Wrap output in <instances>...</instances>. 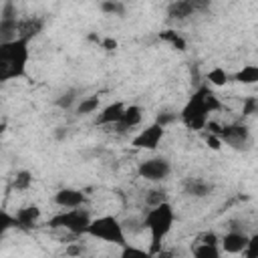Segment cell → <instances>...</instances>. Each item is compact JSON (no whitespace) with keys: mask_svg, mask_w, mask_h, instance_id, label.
Wrapping results in <instances>:
<instances>
[{"mask_svg":"<svg viewBox=\"0 0 258 258\" xmlns=\"http://www.w3.org/2000/svg\"><path fill=\"white\" fill-rule=\"evenodd\" d=\"M30 40L16 38L12 42L0 44V81H12L26 75L28 58H30Z\"/></svg>","mask_w":258,"mask_h":258,"instance_id":"obj_1","label":"cell"},{"mask_svg":"<svg viewBox=\"0 0 258 258\" xmlns=\"http://www.w3.org/2000/svg\"><path fill=\"white\" fill-rule=\"evenodd\" d=\"M173 224H175V210L169 202H163V204L147 210V214L143 218V228H147L149 236H151V244H149L151 254H157L161 250V244L169 236Z\"/></svg>","mask_w":258,"mask_h":258,"instance_id":"obj_2","label":"cell"},{"mask_svg":"<svg viewBox=\"0 0 258 258\" xmlns=\"http://www.w3.org/2000/svg\"><path fill=\"white\" fill-rule=\"evenodd\" d=\"M210 115H212V111H210V107L206 105L204 91H202V87H198V89L194 91V95L187 99V103L181 107V111H179V121H181L187 129H191V131H202V129H206V125L210 123Z\"/></svg>","mask_w":258,"mask_h":258,"instance_id":"obj_3","label":"cell"},{"mask_svg":"<svg viewBox=\"0 0 258 258\" xmlns=\"http://www.w3.org/2000/svg\"><path fill=\"white\" fill-rule=\"evenodd\" d=\"M206 131L208 133H214L220 137L222 145H228L236 151H242V149H248L250 147V129L242 123H230V125H220L216 121H210L206 125Z\"/></svg>","mask_w":258,"mask_h":258,"instance_id":"obj_4","label":"cell"},{"mask_svg":"<svg viewBox=\"0 0 258 258\" xmlns=\"http://www.w3.org/2000/svg\"><path fill=\"white\" fill-rule=\"evenodd\" d=\"M87 234L91 238L103 240L107 244H115V246H121V248L127 246V242H125V226L115 216H99V218H93Z\"/></svg>","mask_w":258,"mask_h":258,"instance_id":"obj_5","label":"cell"},{"mask_svg":"<svg viewBox=\"0 0 258 258\" xmlns=\"http://www.w3.org/2000/svg\"><path fill=\"white\" fill-rule=\"evenodd\" d=\"M93 218L87 210L83 208H75V210H62L58 212L56 216H52L48 220V226L50 228H60V230H67L69 234L73 236H83L89 232V226H91Z\"/></svg>","mask_w":258,"mask_h":258,"instance_id":"obj_6","label":"cell"},{"mask_svg":"<svg viewBox=\"0 0 258 258\" xmlns=\"http://www.w3.org/2000/svg\"><path fill=\"white\" fill-rule=\"evenodd\" d=\"M171 173V163L169 159L165 157H149V159H143L139 161L137 165V175L145 181H151V183H159V181H165Z\"/></svg>","mask_w":258,"mask_h":258,"instance_id":"obj_7","label":"cell"},{"mask_svg":"<svg viewBox=\"0 0 258 258\" xmlns=\"http://www.w3.org/2000/svg\"><path fill=\"white\" fill-rule=\"evenodd\" d=\"M163 135H165V127H161L159 123H151L147 125L145 129H141L133 139H131V145L135 149H145V151H155L159 147V143L163 141Z\"/></svg>","mask_w":258,"mask_h":258,"instance_id":"obj_8","label":"cell"},{"mask_svg":"<svg viewBox=\"0 0 258 258\" xmlns=\"http://www.w3.org/2000/svg\"><path fill=\"white\" fill-rule=\"evenodd\" d=\"M54 204L62 210H75V208H83L85 202H87V196L77 189V187H60L56 194H54Z\"/></svg>","mask_w":258,"mask_h":258,"instance_id":"obj_9","label":"cell"},{"mask_svg":"<svg viewBox=\"0 0 258 258\" xmlns=\"http://www.w3.org/2000/svg\"><path fill=\"white\" fill-rule=\"evenodd\" d=\"M248 242H250V236H246L240 230H230L228 234L222 236L220 246L226 254H244L248 248Z\"/></svg>","mask_w":258,"mask_h":258,"instance_id":"obj_10","label":"cell"},{"mask_svg":"<svg viewBox=\"0 0 258 258\" xmlns=\"http://www.w3.org/2000/svg\"><path fill=\"white\" fill-rule=\"evenodd\" d=\"M125 109H127V105H125L123 101L109 103V105H105V107L97 113L95 123H97V125H111V127H115V125L121 121V117H123Z\"/></svg>","mask_w":258,"mask_h":258,"instance_id":"obj_11","label":"cell"},{"mask_svg":"<svg viewBox=\"0 0 258 258\" xmlns=\"http://www.w3.org/2000/svg\"><path fill=\"white\" fill-rule=\"evenodd\" d=\"M40 220V208L38 206H24L14 214V228L16 230H32Z\"/></svg>","mask_w":258,"mask_h":258,"instance_id":"obj_12","label":"cell"},{"mask_svg":"<svg viewBox=\"0 0 258 258\" xmlns=\"http://www.w3.org/2000/svg\"><path fill=\"white\" fill-rule=\"evenodd\" d=\"M202 4L194 2V0H175L171 4H167V16L169 20H187L189 16L196 14V10Z\"/></svg>","mask_w":258,"mask_h":258,"instance_id":"obj_13","label":"cell"},{"mask_svg":"<svg viewBox=\"0 0 258 258\" xmlns=\"http://www.w3.org/2000/svg\"><path fill=\"white\" fill-rule=\"evenodd\" d=\"M141 119H143V109L139 105H127L121 121L115 127H117L119 133H125V131H131L133 127H137L141 123Z\"/></svg>","mask_w":258,"mask_h":258,"instance_id":"obj_14","label":"cell"},{"mask_svg":"<svg viewBox=\"0 0 258 258\" xmlns=\"http://www.w3.org/2000/svg\"><path fill=\"white\" fill-rule=\"evenodd\" d=\"M183 191L191 198H208L214 191V185L204 177H187L183 181Z\"/></svg>","mask_w":258,"mask_h":258,"instance_id":"obj_15","label":"cell"},{"mask_svg":"<svg viewBox=\"0 0 258 258\" xmlns=\"http://www.w3.org/2000/svg\"><path fill=\"white\" fill-rule=\"evenodd\" d=\"M42 28H44V20L42 18H36V16L20 18V22H18V38L32 40L38 32H42Z\"/></svg>","mask_w":258,"mask_h":258,"instance_id":"obj_16","label":"cell"},{"mask_svg":"<svg viewBox=\"0 0 258 258\" xmlns=\"http://www.w3.org/2000/svg\"><path fill=\"white\" fill-rule=\"evenodd\" d=\"M18 22L20 18H0V44L18 38Z\"/></svg>","mask_w":258,"mask_h":258,"instance_id":"obj_17","label":"cell"},{"mask_svg":"<svg viewBox=\"0 0 258 258\" xmlns=\"http://www.w3.org/2000/svg\"><path fill=\"white\" fill-rule=\"evenodd\" d=\"M191 256L194 258H222L220 244H204V242H194L191 244Z\"/></svg>","mask_w":258,"mask_h":258,"instance_id":"obj_18","label":"cell"},{"mask_svg":"<svg viewBox=\"0 0 258 258\" xmlns=\"http://www.w3.org/2000/svg\"><path fill=\"white\" fill-rule=\"evenodd\" d=\"M232 79L240 85H258V64H244L232 75Z\"/></svg>","mask_w":258,"mask_h":258,"instance_id":"obj_19","label":"cell"},{"mask_svg":"<svg viewBox=\"0 0 258 258\" xmlns=\"http://www.w3.org/2000/svg\"><path fill=\"white\" fill-rule=\"evenodd\" d=\"M206 79H208L210 87H224V85H228L232 81V75L222 67H214V69L208 71Z\"/></svg>","mask_w":258,"mask_h":258,"instance_id":"obj_20","label":"cell"},{"mask_svg":"<svg viewBox=\"0 0 258 258\" xmlns=\"http://www.w3.org/2000/svg\"><path fill=\"white\" fill-rule=\"evenodd\" d=\"M79 101H81V99H79V91H77V89H69V91H64V93H60V95L56 97L54 105H56L58 109L69 111V109H77Z\"/></svg>","mask_w":258,"mask_h":258,"instance_id":"obj_21","label":"cell"},{"mask_svg":"<svg viewBox=\"0 0 258 258\" xmlns=\"http://www.w3.org/2000/svg\"><path fill=\"white\" fill-rule=\"evenodd\" d=\"M99 107H101L99 97H97V95H91V97H83V99L79 101V105H77L75 113H77V115H81V117H85V115L97 113V111H99Z\"/></svg>","mask_w":258,"mask_h":258,"instance_id":"obj_22","label":"cell"},{"mask_svg":"<svg viewBox=\"0 0 258 258\" xmlns=\"http://www.w3.org/2000/svg\"><path fill=\"white\" fill-rule=\"evenodd\" d=\"M159 38H161L163 42L171 44V48H175V50H185V46H187L185 38H183V36H181L177 30H171V28L161 30V32H159Z\"/></svg>","mask_w":258,"mask_h":258,"instance_id":"obj_23","label":"cell"},{"mask_svg":"<svg viewBox=\"0 0 258 258\" xmlns=\"http://www.w3.org/2000/svg\"><path fill=\"white\" fill-rule=\"evenodd\" d=\"M99 8L107 16H125V12H127V6L119 0H105L99 4Z\"/></svg>","mask_w":258,"mask_h":258,"instance_id":"obj_24","label":"cell"},{"mask_svg":"<svg viewBox=\"0 0 258 258\" xmlns=\"http://www.w3.org/2000/svg\"><path fill=\"white\" fill-rule=\"evenodd\" d=\"M32 173L28 171V169H20V171H16L14 173V179H12V187L16 189V191H26L30 185H32Z\"/></svg>","mask_w":258,"mask_h":258,"instance_id":"obj_25","label":"cell"},{"mask_svg":"<svg viewBox=\"0 0 258 258\" xmlns=\"http://www.w3.org/2000/svg\"><path fill=\"white\" fill-rule=\"evenodd\" d=\"M119 258H153V254L149 250H143V248H137V246H123L121 248V256Z\"/></svg>","mask_w":258,"mask_h":258,"instance_id":"obj_26","label":"cell"},{"mask_svg":"<svg viewBox=\"0 0 258 258\" xmlns=\"http://www.w3.org/2000/svg\"><path fill=\"white\" fill-rule=\"evenodd\" d=\"M163 202H167L165 200V189L155 187V189H149L147 191V204H149V208H155V206H159Z\"/></svg>","mask_w":258,"mask_h":258,"instance_id":"obj_27","label":"cell"},{"mask_svg":"<svg viewBox=\"0 0 258 258\" xmlns=\"http://www.w3.org/2000/svg\"><path fill=\"white\" fill-rule=\"evenodd\" d=\"M177 119H179V113H173V111H159L155 123H159L161 127H167V125L175 123Z\"/></svg>","mask_w":258,"mask_h":258,"instance_id":"obj_28","label":"cell"},{"mask_svg":"<svg viewBox=\"0 0 258 258\" xmlns=\"http://www.w3.org/2000/svg\"><path fill=\"white\" fill-rule=\"evenodd\" d=\"M246 258H258V232L250 236V242H248V248L244 252Z\"/></svg>","mask_w":258,"mask_h":258,"instance_id":"obj_29","label":"cell"},{"mask_svg":"<svg viewBox=\"0 0 258 258\" xmlns=\"http://www.w3.org/2000/svg\"><path fill=\"white\" fill-rule=\"evenodd\" d=\"M64 252H67L69 256H73V258H85V256H83V254H85V244H81V242L69 244Z\"/></svg>","mask_w":258,"mask_h":258,"instance_id":"obj_30","label":"cell"},{"mask_svg":"<svg viewBox=\"0 0 258 258\" xmlns=\"http://www.w3.org/2000/svg\"><path fill=\"white\" fill-rule=\"evenodd\" d=\"M0 18H18L16 16V6L12 2H4L0 10Z\"/></svg>","mask_w":258,"mask_h":258,"instance_id":"obj_31","label":"cell"},{"mask_svg":"<svg viewBox=\"0 0 258 258\" xmlns=\"http://www.w3.org/2000/svg\"><path fill=\"white\" fill-rule=\"evenodd\" d=\"M0 220H2V222H0V226H2V232H8L10 228H14V216H12V214H8L6 210L0 214Z\"/></svg>","mask_w":258,"mask_h":258,"instance_id":"obj_32","label":"cell"},{"mask_svg":"<svg viewBox=\"0 0 258 258\" xmlns=\"http://www.w3.org/2000/svg\"><path fill=\"white\" fill-rule=\"evenodd\" d=\"M206 145L210 147V149H214V151H218L220 147H222V141H220V137L218 135H214V133H206Z\"/></svg>","mask_w":258,"mask_h":258,"instance_id":"obj_33","label":"cell"},{"mask_svg":"<svg viewBox=\"0 0 258 258\" xmlns=\"http://www.w3.org/2000/svg\"><path fill=\"white\" fill-rule=\"evenodd\" d=\"M196 240H198V242H204V244H220V238H218L214 232H202Z\"/></svg>","mask_w":258,"mask_h":258,"instance_id":"obj_34","label":"cell"},{"mask_svg":"<svg viewBox=\"0 0 258 258\" xmlns=\"http://www.w3.org/2000/svg\"><path fill=\"white\" fill-rule=\"evenodd\" d=\"M103 46H105V50H115V48H117V40L105 38V40H103Z\"/></svg>","mask_w":258,"mask_h":258,"instance_id":"obj_35","label":"cell"},{"mask_svg":"<svg viewBox=\"0 0 258 258\" xmlns=\"http://www.w3.org/2000/svg\"><path fill=\"white\" fill-rule=\"evenodd\" d=\"M153 258H173V252H171V250H163V248H161L157 254H153Z\"/></svg>","mask_w":258,"mask_h":258,"instance_id":"obj_36","label":"cell"},{"mask_svg":"<svg viewBox=\"0 0 258 258\" xmlns=\"http://www.w3.org/2000/svg\"><path fill=\"white\" fill-rule=\"evenodd\" d=\"M85 258H95V256H85Z\"/></svg>","mask_w":258,"mask_h":258,"instance_id":"obj_37","label":"cell"}]
</instances>
